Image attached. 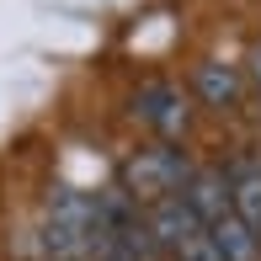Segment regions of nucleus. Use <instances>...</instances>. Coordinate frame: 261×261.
Returning a JSON list of instances; mask_svg holds the SVG:
<instances>
[{
    "label": "nucleus",
    "mask_w": 261,
    "mask_h": 261,
    "mask_svg": "<svg viewBox=\"0 0 261 261\" xmlns=\"http://www.w3.org/2000/svg\"><path fill=\"white\" fill-rule=\"evenodd\" d=\"M192 165L181 160V149H144L139 160L123 165V187L128 192H155V197H176V187L192 181Z\"/></svg>",
    "instance_id": "obj_1"
},
{
    "label": "nucleus",
    "mask_w": 261,
    "mask_h": 261,
    "mask_svg": "<svg viewBox=\"0 0 261 261\" xmlns=\"http://www.w3.org/2000/svg\"><path fill=\"white\" fill-rule=\"evenodd\" d=\"M144 224H149V234H155V245H165V251H176V256H181L197 234H208V224L197 219V208L187 203V197H160Z\"/></svg>",
    "instance_id": "obj_2"
},
{
    "label": "nucleus",
    "mask_w": 261,
    "mask_h": 261,
    "mask_svg": "<svg viewBox=\"0 0 261 261\" xmlns=\"http://www.w3.org/2000/svg\"><path fill=\"white\" fill-rule=\"evenodd\" d=\"M134 117L139 123H149V128H160V134H181L187 128V101H181V91L176 86H144L134 96Z\"/></svg>",
    "instance_id": "obj_3"
},
{
    "label": "nucleus",
    "mask_w": 261,
    "mask_h": 261,
    "mask_svg": "<svg viewBox=\"0 0 261 261\" xmlns=\"http://www.w3.org/2000/svg\"><path fill=\"white\" fill-rule=\"evenodd\" d=\"M181 197L197 208V219H203V224L224 219V213H234V192H229V176H224V171H197L192 181H187Z\"/></svg>",
    "instance_id": "obj_4"
},
{
    "label": "nucleus",
    "mask_w": 261,
    "mask_h": 261,
    "mask_svg": "<svg viewBox=\"0 0 261 261\" xmlns=\"http://www.w3.org/2000/svg\"><path fill=\"white\" fill-rule=\"evenodd\" d=\"M224 176H229V192H234V213L251 224L256 240H261V160L245 155V160H234Z\"/></svg>",
    "instance_id": "obj_5"
},
{
    "label": "nucleus",
    "mask_w": 261,
    "mask_h": 261,
    "mask_svg": "<svg viewBox=\"0 0 261 261\" xmlns=\"http://www.w3.org/2000/svg\"><path fill=\"white\" fill-rule=\"evenodd\" d=\"M208 240L219 245L224 261H261V240H256V229L240 219V213H224V219H213V224H208Z\"/></svg>",
    "instance_id": "obj_6"
},
{
    "label": "nucleus",
    "mask_w": 261,
    "mask_h": 261,
    "mask_svg": "<svg viewBox=\"0 0 261 261\" xmlns=\"http://www.w3.org/2000/svg\"><path fill=\"white\" fill-rule=\"evenodd\" d=\"M197 96H203L208 107H234V101H240V69L219 64V59L197 64Z\"/></svg>",
    "instance_id": "obj_7"
},
{
    "label": "nucleus",
    "mask_w": 261,
    "mask_h": 261,
    "mask_svg": "<svg viewBox=\"0 0 261 261\" xmlns=\"http://www.w3.org/2000/svg\"><path fill=\"white\" fill-rule=\"evenodd\" d=\"M181 261H224V256H219V245H213L208 234H197V240L181 251Z\"/></svg>",
    "instance_id": "obj_8"
},
{
    "label": "nucleus",
    "mask_w": 261,
    "mask_h": 261,
    "mask_svg": "<svg viewBox=\"0 0 261 261\" xmlns=\"http://www.w3.org/2000/svg\"><path fill=\"white\" fill-rule=\"evenodd\" d=\"M251 75L261 80V43H256V48H251Z\"/></svg>",
    "instance_id": "obj_9"
}]
</instances>
